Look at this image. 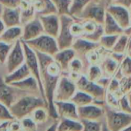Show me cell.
Segmentation results:
<instances>
[{"mask_svg": "<svg viewBox=\"0 0 131 131\" xmlns=\"http://www.w3.org/2000/svg\"><path fill=\"white\" fill-rule=\"evenodd\" d=\"M23 93L24 92L16 87L6 83L3 80V76L0 75V102L2 103L9 108L20 97H19V93Z\"/></svg>", "mask_w": 131, "mask_h": 131, "instance_id": "obj_9", "label": "cell"}, {"mask_svg": "<svg viewBox=\"0 0 131 131\" xmlns=\"http://www.w3.org/2000/svg\"><path fill=\"white\" fill-rule=\"evenodd\" d=\"M119 36L120 35H103L100 37L99 42L104 48L112 49Z\"/></svg>", "mask_w": 131, "mask_h": 131, "instance_id": "obj_29", "label": "cell"}, {"mask_svg": "<svg viewBox=\"0 0 131 131\" xmlns=\"http://www.w3.org/2000/svg\"><path fill=\"white\" fill-rule=\"evenodd\" d=\"M38 17L42 23L44 33L56 38L60 27L59 16L57 13H55L38 16Z\"/></svg>", "mask_w": 131, "mask_h": 131, "instance_id": "obj_11", "label": "cell"}, {"mask_svg": "<svg viewBox=\"0 0 131 131\" xmlns=\"http://www.w3.org/2000/svg\"><path fill=\"white\" fill-rule=\"evenodd\" d=\"M56 127H57V123H53L51 126H49L46 131H56Z\"/></svg>", "mask_w": 131, "mask_h": 131, "instance_id": "obj_45", "label": "cell"}, {"mask_svg": "<svg viewBox=\"0 0 131 131\" xmlns=\"http://www.w3.org/2000/svg\"><path fill=\"white\" fill-rule=\"evenodd\" d=\"M76 85L77 90L83 91L90 95L93 98L94 101H103L105 96L104 87L101 86L95 82L89 80L86 76L81 75L79 80L76 82Z\"/></svg>", "mask_w": 131, "mask_h": 131, "instance_id": "obj_8", "label": "cell"}, {"mask_svg": "<svg viewBox=\"0 0 131 131\" xmlns=\"http://www.w3.org/2000/svg\"><path fill=\"white\" fill-rule=\"evenodd\" d=\"M106 125L109 131H121L131 124V114L116 111L109 107L104 109Z\"/></svg>", "mask_w": 131, "mask_h": 131, "instance_id": "obj_2", "label": "cell"}, {"mask_svg": "<svg viewBox=\"0 0 131 131\" xmlns=\"http://www.w3.org/2000/svg\"><path fill=\"white\" fill-rule=\"evenodd\" d=\"M83 124L80 119L60 118L57 123L56 131H82Z\"/></svg>", "mask_w": 131, "mask_h": 131, "instance_id": "obj_23", "label": "cell"}, {"mask_svg": "<svg viewBox=\"0 0 131 131\" xmlns=\"http://www.w3.org/2000/svg\"><path fill=\"white\" fill-rule=\"evenodd\" d=\"M103 34L104 35H120L123 29L116 23L113 17L106 11L103 21Z\"/></svg>", "mask_w": 131, "mask_h": 131, "instance_id": "obj_24", "label": "cell"}, {"mask_svg": "<svg viewBox=\"0 0 131 131\" xmlns=\"http://www.w3.org/2000/svg\"><path fill=\"white\" fill-rule=\"evenodd\" d=\"M98 46L99 44L97 42L89 41L84 38H77L74 39L71 47L75 51L77 56H86Z\"/></svg>", "mask_w": 131, "mask_h": 131, "instance_id": "obj_18", "label": "cell"}, {"mask_svg": "<svg viewBox=\"0 0 131 131\" xmlns=\"http://www.w3.org/2000/svg\"><path fill=\"white\" fill-rule=\"evenodd\" d=\"M23 49L25 52V63L27 66L29 70L30 71L31 75L35 77V79L37 80L39 86V90H40V93L42 97L44 99V100L46 103V100L45 99V95H44V90H43V86L42 83V80H41V74H40V67H39V59L38 56L36 53V52L31 49L26 43V42L23 41ZM47 104V103H46Z\"/></svg>", "mask_w": 131, "mask_h": 131, "instance_id": "obj_5", "label": "cell"}, {"mask_svg": "<svg viewBox=\"0 0 131 131\" xmlns=\"http://www.w3.org/2000/svg\"><path fill=\"white\" fill-rule=\"evenodd\" d=\"M102 131H109V129L106 127V123H103V125H102Z\"/></svg>", "mask_w": 131, "mask_h": 131, "instance_id": "obj_48", "label": "cell"}, {"mask_svg": "<svg viewBox=\"0 0 131 131\" xmlns=\"http://www.w3.org/2000/svg\"><path fill=\"white\" fill-rule=\"evenodd\" d=\"M119 107L121 108L120 110H122L123 112L124 113H130L131 114V107L129 104L127 97L126 95H124L119 101Z\"/></svg>", "mask_w": 131, "mask_h": 131, "instance_id": "obj_41", "label": "cell"}, {"mask_svg": "<svg viewBox=\"0 0 131 131\" xmlns=\"http://www.w3.org/2000/svg\"><path fill=\"white\" fill-rule=\"evenodd\" d=\"M25 63V52L23 49L22 39L18 40L13 44V48L3 64L5 68V75L8 74Z\"/></svg>", "mask_w": 131, "mask_h": 131, "instance_id": "obj_6", "label": "cell"}, {"mask_svg": "<svg viewBox=\"0 0 131 131\" xmlns=\"http://www.w3.org/2000/svg\"><path fill=\"white\" fill-rule=\"evenodd\" d=\"M26 43L35 52L50 56H53L59 51L56 38L45 33L36 39L26 42Z\"/></svg>", "mask_w": 131, "mask_h": 131, "instance_id": "obj_3", "label": "cell"}, {"mask_svg": "<svg viewBox=\"0 0 131 131\" xmlns=\"http://www.w3.org/2000/svg\"><path fill=\"white\" fill-rule=\"evenodd\" d=\"M40 106H45L47 109V104L42 96L25 94L9 107V110L14 119H21L30 116L35 109Z\"/></svg>", "mask_w": 131, "mask_h": 131, "instance_id": "obj_1", "label": "cell"}, {"mask_svg": "<svg viewBox=\"0 0 131 131\" xmlns=\"http://www.w3.org/2000/svg\"><path fill=\"white\" fill-rule=\"evenodd\" d=\"M21 0H0V4L3 8L18 9Z\"/></svg>", "mask_w": 131, "mask_h": 131, "instance_id": "obj_40", "label": "cell"}, {"mask_svg": "<svg viewBox=\"0 0 131 131\" xmlns=\"http://www.w3.org/2000/svg\"><path fill=\"white\" fill-rule=\"evenodd\" d=\"M59 19L60 27L59 33L56 38L59 50L70 48L75 39V37L72 35L70 31V26L74 22V19L71 16L67 14L60 15Z\"/></svg>", "mask_w": 131, "mask_h": 131, "instance_id": "obj_4", "label": "cell"}, {"mask_svg": "<svg viewBox=\"0 0 131 131\" xmlns=\"http://www.w3.org/2000/svg\"><path fill=\"white\" fill-rule=\"evenodd\" d=\"M8 127L10 131H22L20 119H13L8 122Z\"/></svg>", "mask_w": 131, "mask_h": 131, "instance_id": "obj_42", "label": "cell"}, {"mask_svg": "<svg viewBox=\"0 0 131 131\" xmlns=\"http://www.w3.org/2000/svg\"><path fill=\"white\" fill-rule=\"evenodd\" d=\"M51 1L54 4L59 16L64 14L69 15V8L71 0H51Z\"/></svg>", "mask_w": 131, "mask_h": 131, "instance_id": "obj_28", "label": "cell"}, {"mask_svg": "<svg viewBox=\"0 0 131 131\" xmlns=\"http://www.w3.org/2000/svg\"><path fill=\"white\" fill-rule=\"evenodd\" d=\"M70 101L73 103L77 107H80L93 103L94 100L90 95L87 94L86 93L77 90L71 98Z\"/></svg>", "mask_w": 131, "mask_h": 131, "instance_id": "obj_25", "label": "cell"}, {"mask_svg": "<svg viewBox=\"0 0 131 131\" xmlns=\"http://www.w3.org/2000/svg\"><path fill=\"white\" fill-rule=\"evenodd\" d=\"M10 85L16 87L17 89L20 90L21 91L24 92L26 94L37 96V93L38 94L39 93L41 95L39 83H38L37 80L35 79V77H33L32 75H30L29 77H26V79H24L19 82L14 83Z\"/></svg>", "mask_w": 131, "mask_h": 131, "instance_id": "obj_17", "label": "cell"}, {"mask_svg": "<svg viewBox=\"0 0 131 131\" xmlns=\"http://www.w3.org/2000/svg\"><path fill=\"white\" fill-rule=\"evenodd\" d=\"M19 9L20 11L21 26L29 22L36 17V13L32 7V0H21Z\"/></svg>", "mask_w": 131, "mask_h": 131, "instance_id": "obj_22", "label": "cell"}, {"mask_svg": "<svg viewBox=\"0 0 131 131\" xmlns=\"http://www.w3.org/2000/svg\"><path fill=\"white\" fill-rule=\"evenodd\" d=\"M105 13L106 11L102 6L94 3H90V2L78 16L102 25L104 21Z\"/></svg>", "mask_w": 131, "mask_h": 131, "instance_id": "obj_13", "label": "cell"}, {"mask_svg": "<svg viewBox=\"0 0 131 131\" xmlns=\"http://www.w3.org/2000/svg\"><path fill=\"white\" fill-rule=\"evenodd\" d=\"M22 27V40L24 42H27L33 39H36L44 33V30L39 17H35L29 22L23 25Z\"/></svg>", "mask_w": 131, "mask_h": 131, "instance_id": "obj_12", "label": "cell"}, {"mask_svg": "<svg viewBox=\"0 0 131 131\" xmlns=\"http://www.w3.org/2000/svg\"><path fill=\"white\" fill-rule=\"evenodd\" d=\"M101 75H102L101 70L97 66H91L88 70L87 75L86 77H87L89 80L96 83L100 79Z\"/></svg>", "mask_w": 131, "mask_h": 131, "instance_id": "obj_34", "label": "cell"}, {"mask_svg": "<svg viewBox=\"0 0 131 131\" xmlns=\"http://www.w3.org/2000/svg\"><path fill=\"white\" fill-rule=\"evenodd\" d=\"M22 131H37V123L29 116L20 119Z\"/></svg>", "mask_w": 131, "mask_h": 131, "instance_id": "obj_33", "label": "cell"}, {"mask_svg": "<svg viewBox=\"0 0 131 131\" xmlns=\"http://www.w3.org/2000/svg\"><path fill=\"white\" fill-rule=\"evenodd\" d=\"M106 11L113 17V19L123 29H128L131 26L130 15L127 9L113 4L109 6Z\"/></svg>", "mask_w": 131, "mask_h": 131, "instance_id": "obj_10", "label": "cell"}, {"mask_svg": "<svg viewBox=\"0 0 131 131\" xmlns=\"http://www.w3.org/2000/svg\"><path fill=\"white\" fill-rule=\"evenodd\" d=\"M0 123H1V122H0Z\"/></svg>", "mask_w": 131, "mask_h": 131, "instance_id": "obj_51", "label": "cell"}, {"mask_svg": "<svg viewBox=\"0 0 131 131\" xmlns=\"http://www.w3.org/2000/svg\"><path fill=\"white\" fill-rule=\"evenodd\" d=\"M114 4L123 6L128 9L131 7V0H116Z\"/></svg>", "mask_w": 131, "mask_h": 131, "instance_id": "obj_43", "label": "cell"}, {"mask_svg": "<svg viewBox=\"0 0 131 131\" xmlns=\"http://www.w3.org/2000/svg\"><path fill=\"white\" fill-rule=\"evenodd\" d=\"M77 90V87L74 82L70 80L67 76L61 75L55 90L54 101H69Z\"/></svg>", "mask_w": 131, "mask_h": 131, "instance_id": "obj_7", "label": "cell"}, {"mask_svg": "<svg viewBox=\"0 0 131 131\" xmlns=\"http://www.w3.org/2000/svg\"><path fill=\"white\" fill-rule=\"evenodd\" d=\"M77 56V54L72 47L59 50L52 57L54 60L59 64L62 72H67L69 64L73 58Z\"/></svg>", "mask_w": 131, "mask_h": 131, "instance_id": "obj_16", "label": "cell"}, {"mask_svg": "<svg viewBox=\"0 0 131 131\" xmlns=\"http://www.w3.org/2000/svg\"><path fill=\"white\" fill-rule=\"evenodd\" d=\"M14 119L9 108L0 102V122L9 121Z\"/></svg>", "mask_w": 131, "mask_h": 131, "instance_id": "obj_36", "label": "cell"}, {"mask_svg": "<svg viewBox=\"0 0 131 131\" xmlns=\"http://www.w3.org/2000/svg\"><path fill=\"white\" fill-rule=\"evenodd\" d=\"M30 116H31V118L37 124H39V123H44L47 119L49 113H48V110H47L46 107L40 106V107H38V108L35 109L32 112Z\"/></svg>", "mask_w": 131, "mask_h": 131, "instance_id": "obj_27", "label": "cell"}, {"mask_svg": "<svg viewBox=\"0 0 131 131\" xmlns=\"http://www.w3.org/2000/svg\"><path fill=\"white\" fill-rule=\"evenodd\" d=\"M126 97H127V100H128L129 104V106H130V107H131V92L128 93V95L126 96Z\"/></svg>", "mask_w": 131, "mask_h": 131, "instance_id": "obj_47", "label": "cell"}, {"mask_svg": "<svg viewBox=\"0 0 131 131\" xmlns=\"http://www.w3.org/2000/svg\"><path fill=\"white\" fill-rule=\"evenodd\" d=\"M83 124L82 131H102V123L98 121H92L86 119H80Z\"/></svg>", "mask_w": 131, "mask_h": 131, "instance_id": "obj_30", "label": "cell"}, {"mask_svg": "<svg viewBox=\"0 0 131 131\" xmlns=\"http://www.w3.org/2000/svg\"><path fill=\"white\" fill-rule=\"evenodd\" d=\"M8 122L9 121L0 123V131H10L8 127Z\"/></svg>", "mask_w": 131, "mask_h": 131, "instance_id": "obj_44", "label": "cell"}, {"mask_svg": "<svg viewBox=\"0 0 131 131\" xmlns=\"http://www.w3.org/2000/svg\"><path fill=\"white\" fill-rule=\"evenodd\" d=\"M31 75L26 63L23 64L21 67L15 70L14 71L3 76V80L7 84H12L14 83L19 82Z\"/></svg>", "mask_w": 131, "mask_h": 131, "instance_id": "obj_20", "label": "cell"}, {"mask_svg": "<svg viewBox=\"0 0 131 131\" xmlns=\"http://www.w3.org/2000/svg\"><path fill=\"white\" fill-rule=\"evenodd\" d=\"M82 70H83V62L80 58H77L76 56L70 62L67 72H74L81 74Z\"/></svg>", "mask_w": 131, "mask_h": 131, "instance_id": "obj_35", "label": "cell"}, {"mask_svg": "<svg viewBox=\"0 0 131 131\" xmlns=\"http://www.w3.org/2000/svg\"><path fill=\"white\" fill-rule=\"evenodd\" d=\"M0 19L3 20L6 28L21 26L20 11L19 8L18 9L3 8Z\"/></svg>", "mask_w": 131, "mask_h": 131, "instance_id": "obj_19", "label": "cell"}, {"mask_svg": "<svg viewBox=\"0 0 131 131\" xmlns=\"http://www.w3.org/2000/svg\"><path fill=\"white\" fill-rule=\"evenodd\" d=\"M70 31H71V33L72 35L74 36V37H77V36H82L83 34V25L78 23H76L75 21L71 24L70 26Z\"/></svg>", "mask_w": 131, "mask_h": 131, "instance_id": "obj_39", "label": "cell"}, {"mask_svg": "<svg viewBox=\"0 0 131 131\" xmlns=\"http://www.w3.org/2000/svg\"><path fill=\"white\" fill-rule=\"evenodd\" d=\"M56 110L59 118H67L72 119H80L77 106L69 101H54Z\"/></svg>", "mask_w": 131, "mask_h": 131, "instance_id": "obj_15", "label": "cell"}, {"mask_svg": "<svg viewBox=\"0 0 131 131\" xmlns=\"http://www.w3.org/2000/svg\"><path fill=\"white\" fill-rule=\"evenodd\" d=\"M127 40L128 37L125 35L119 36L117 41L116 42L115 45L112 48V50L116 53V54H121L124 52L126 44H127Z\"/></svg>", "mask_w": 131, "mask_h": 131, "instance_id": "obj_31", "label": "cell"}, {"mask_svg": "<svg viewBox=\"0 0 131 131\" xmlns=\"http://www.w3.org/2000/svg\"><path fill=\"white\" fill-rule=\"evenodd\" d=\"M130 9H131V7H130ZM129 15H130V19H131V11H130V13H129Z\"/></svg>", "mask_w": 131, "mask_h": 131, "instance_id": "obj_50", "label": "cell"}, {"mask_svg": "<svg viewBox=\"0 0 131 131\" xmlns=\"http://www.w3.org/2000/svg\"><path fill=\"white\" fill-rule=\"evenodd\" d=\"M121 72L126 77H131V58L126 57L121 64Z\"/></svg>", "mask_w": 131, "mask_h": 131, "instance_id": "obj_37", "label": "cell"}, {"mask_svg": "<svg viewBox=\"0 0 131 131\" xmlns=\"http://www.w3.org/2000/svg\"><path fill=\"white\" fill-rule=\"evenodd\" d=\"M90 2V0H71L69 8V15L78 16Z\"/></svg>", "mask_w": 131, "mask_h": 131, "instance_id": "obj_26", "label": "cell"}, {"mask_svg": "<svg viewBox=\"0 0 131 131\" xmlns=\"http://www.w3.org/2000/svg\"><path fill=\"white\" fill-rule=\"evenodd\" d=\"M6 26H5V24L3 23V20L0 19V36H1V35L3 33V32L5 31V29H6Z\"/></svg>", "mask_w": 131, "mask_h": 131, "instance_id": "obj_46", "label": "cell"}, {"mask_svg": "<svg viewBox=\"0 0 131 131\" xmlns=\"http://www.w3.org/2000/svg\"><path fill=\"white\" fill-rule=\"evenodd\" d=\"M121 131H131V124L126 126V128H124L123 129H122Z\"/></svg>", "mask_w": 131, "mask_h": 131, "instance_id": "obj_49", "label": "cell"}, {"mask_svg": "<svg viewBox=\"0 0 131 131\" xmlns=\"http://www.w3.org/2000/svg\"><path fill=\"white\" fill-rule=\"evenodd\" d=\"M103 70L109 74H112L116 67V61L111 59H107L104 61L103 62Z\"/></svg>", "mask_w": 131, "mask_h": 131, "instance_id": "obj_38", "label": "cell"}, {"mask_svg": "<svg viewBox=\"0 0 131 131\" xmlns=\"http://www.w3.org/2000/svg\"><path fill=\"white\" fill-rule=\"evenodd\" d=\"M23 27L22 26H16L6 28L3 33L0 36V41L8 44L13 45L18 40L22 39Z\"/></svg>", "mask_w": 131, "mask_h": 131, "instance_id": "obj_21", "label": "cell"}, {"mask_svg": "<svg viewBox=\"0 0 131 131\" xmlns=\"http://www.w3.org/2000/svg\"><path fill=\"white\" fill-rule=\"evenodd\" d=\"M13 45L12 44H8L3 41H0V66L1 67L5 63L7 56L13 48Z\"/></svg>", "mask_w": 131, "mask_h": 131, "instance_id": "obj_32", "label": "cell"}, {"mask_svg": "<svg viewBox=\"0 0 131 131\" xmlns=\"http://www.w3.org/2000/svg\"><path fill=\"white\" fill-rule=\"evenodd\" d=\"M80 119L98 121L104 116V109L96 104H89L77 107Z\"/></svg>", "mask_w": 131, "mask_h": 131, "instance_id": "obj_14", "label": "cell"}]
</instances>
